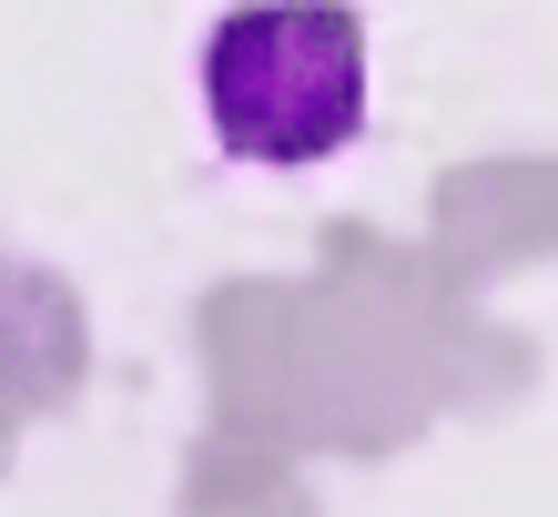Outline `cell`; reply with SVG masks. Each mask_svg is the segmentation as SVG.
<instances>
[{"mask_svg": "<svg viewBox=\"0 0 558 517\" xmlns=\"http://www.w3.org/2000/svg\"><path fill=\"white\" fill-rule=\"evenodd\" d=\"M204 112L234 163H336L366 133V21L345 0H244L204 41Z\"/></svg>", "mask_w": 558, "mask_h": 517, "instance_id": "1", "label": "cell"}]
</instances>
